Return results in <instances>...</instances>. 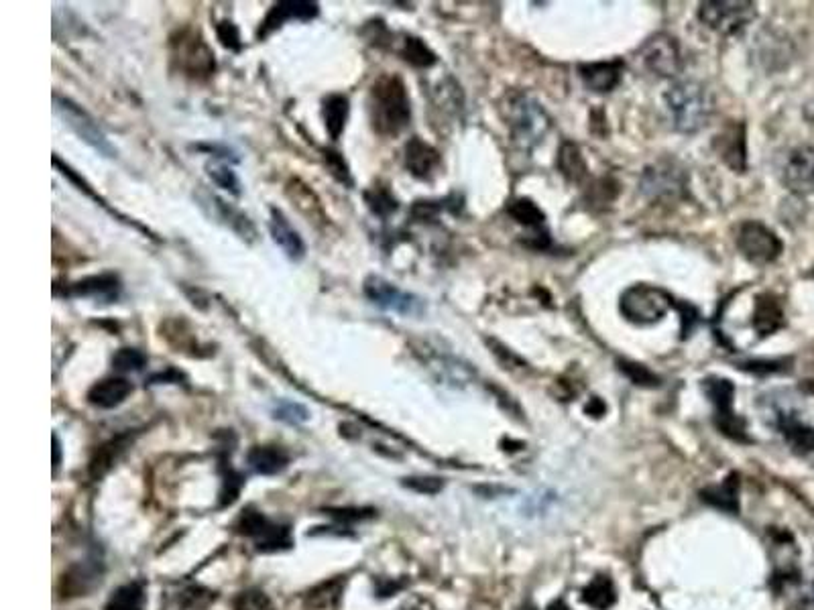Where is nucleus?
I'll return each instance as SVG.
<instances>
[{
    "mask_svg": "<svg viewBox=\"0 0 814 610\" xmlns=\"http://www.w3.org/2000/svg\"><path fill=\"white\" fill-rule=\"evenodd\" d=\"M273 413L277 419H283L287 423H302L308 419V411L302 405L292 403V401H279Z\"/></svg>",
    "mask_w": 814,
    "mask_h": 610,
    "instance_id": "37998d69",
    "label": "nucleus"
},
{
    "mask_svg": "<svg viewBox=\"0 0 814 610\" xmlns=\"http://www.w3.org/2000/svg\"><path fill=\"white\" fill-rule=\"evenodd\" d=\"M639 188L652 202H674L686 196L688 173L678 161L660 159L644 169Z\"/></svg>",
    "mask_w": 814,
    "mask_h": 610,
    "instance_id": "39448f33",
    "label": "nucleus"
},
{
    "mask_svg": "<svg viewBox=\"0 0 814 610\" xmlns=\"http://www.w3.org/2000/svg\"><path fill=\"white\" fill-rule=\"evenodd\" d=\"M778 430L784 436V440L792 446V450L800 454L814 452V427L802 423L798 417L790 413H780Z\"/></svg>",
    "mask_w": 814,
    "mask_h": 610,
    "instance_id": "393cba45",
    "label": "nucleus"
},
{
    "mask_svg": "<svg viewBox=\"0 0 814 610\" xmlns=\"http://www.w3.org/2000/svg\"><path fill=\"white\" fill-rule=\"evenodd\" d=\"M318 15V5L316 3H300V0H287V3H277L265 17L259 29V37H267L275 29H279L287 21H310Z\"/></svg>",
    "mask_w": 814,
    "mask_h": 610,
    "instance_id": "412c9836",
    "label": "nucleus"
},
{
    "mask_svg": "<svg viewBox=\"0 0 814 610\" xmlns=\"http://www.w3.org/2000/svg\"><path fill=\"white\" fill-rule=\"evenodd\" d=\"M247 460L255 472L269 476L287 468L289 454L279 446H255Z\"/></svg>",
    "mask_w": 814,
    "mask_h": 610,
    "instance_id": "cd10ccee",
    "label": "nucleus"
},
{
    "mask_svg": "<svg viewBox=\"0 0 814 610\" xmlns=\"http://www.w3.org/2000/svg\"><path fill=\"white\" fill-rule=\"evenodd\" d=\"M373 129L381 137H397L412 120V102L399 76H381L369 94Z\"/></svg>",
    "mask_w": 814,
    "mask_h": 610,
    "instance_id": "f03ea898",
    "label": "nucleus"
},
{
    "mask_svg": "<svg viewBox=\"0 0 814 610\" xmlns=\"http://www.w3.org/2000/svg\"><path fill=\"white\" fill-rule=\"evenodd\" d=\"M440 163V153L422 139L414 137L405 145V167L414 177L432 179L434 173L440 169Z\"/></svg>",
    "mask_w": 814,
    "mask_h": 610,
    "instance_id": "aec40b11",
    "label": "nucleus"
},
{
    "mask_svg": "<svg viewBox=\"0 0 814 610\" xmlns=\"http://www.w3.org/2000/svg\"><path fill=\"white\" fill-rule=\"evenodd\" d=\"M619 371L637 387H660V377L654 375L648 366L631 360H619Z\"/></svg>",
    "mask_w": 814,
    "mask_h": 610,
    "instance_id": "f704fd0d",
    "label": "nucleus"
},
{
    "mask_svg": "<svg viewBox=\"0 0 814 610\" xmlns=\"http://www.w3.org/2000/svg\"><path fill=\"white\" fill-rule=\"evenodd\" d=\"M210 171V177L214 179V183L218 188H222V190H228V192H232L235 196H239L241 194V183H239V177L235 175V171H232L230 167H226V165H212V167H208Z\"/></svg>",
    "mask_w": 814,
    "mask_h": 610,
    "instance_id": "ea45409f",
    "label": "nucleus"
},
{
    "mask_svg": "<svg viewBox=\"0 0 814 610\" xmlns=\"http://www.w3.org/2000/svg\"><path fill=\"white\" fill-rule=\"evenodd\" d=\"M401 610H418V608H401Z\"/></svg>",
    "mask_w": 814,
    "mask_h": 610,
    "instance_id": "de8ad7c7",
    "label": "nucleus"
},
{
    "mask_svg": "<svg viewBox=\"0 0 814 610\" xmlns=\"http://www.w3.org/2000/svg\"><path fill=\"white\" fill-rule=\"evenodd\" d=\"M269 232L273 242L283 251V255L289 261H302L306 257V244L300 236V232L289 224L285 214L277 208H271V218H269Z\"/></svg>",
    "mask_w": 814,
    "mask_h": 610,
    "instance_id": "a211bd4d",
    "label": "nucleus"
},
{
    "mask_svg": "<svg viewBox=\"0 0 814 610\" xmlns=\"http://www.w3.org/2000/svg\"><path fill=\"white\" fill-rule=\"evenodd\" d=\"M507 214H509L519 226L530 230V234H528V238H526L528 247H534V249H546V247H548L550 238H548V232L544 230L546 216H544V212H542L532 200H528V198H515V200H511L509 206H507Z\"/></svg>",
    "mask_w": 814,
    "mask_h": 610,
    "instance_id": "dca6fc26",
    "label": "nucleus"
},
{
    "mask_svg": "<svg viewBox=\"0 0 814 610\" xmlns=\"http://www.w3.org/2000/svg\"><path fill=\"white\" fill-rule=\"evenodd\" d=\"M503 116L513 145L526 153L544 143L552 129V118L548 116L546 108L536 98L519 90L505 94Z\"/></svg>",
    "mask_w": 814,
    "mask_h": 610,
    "instance_id": "f257e3e1",
    "label": "nucleus"
},
{
    "mask_svg": "<svg viewBox=\"0 0 814 610\" xmlns=\"http://www.w3.org/2000/svg\"><path fill=\"white\" fill-rule=\"evenodd\" d=\"M786 326V314L778 295L764 291L753 301L751 328L758 338H768Z\"/></svg>",
    "mask_w": 814,
    "mask_h": 610,
    "instance_id": "f3484780",
    "label": "nucleus"
},
{
    "mask_svg": "<svg viewBox=\"0 0 814 610\" xmlns=\"http://www.w3.org/2000/svg\"><path fill=\"white\" fill-rule=\"evenodd\" d=\"M218 39L222 41L224 47L232 49V51H239L241 49V35L239 29L232 25L230 21H224L218 25Z\"/></svg>",
    "mask_w": 814,
    "mask_h": 610,
    "instance_id": "c03bdc74",
    "label": "nucleus"
},
{
    "mask_svg": "<svg viewBox=\"0 0 814 610\" xmlns=\"http://www.w3.org/2000/svg\"><path fill=\"white\" fill-rule=\"evenodd\" d=\"M580 78L585 86L597 94L613 92L623 78V61H595V64H583L578 68Z\"/></svg>",
    "mask_w": 814,
    "mask_h": 610,
    "instance_id": "6ab92c4d",
    "label": "nucleus"
},
{
    "mask_svg": "<svg viewBox=\"0 0 814 610\" xmlns=\"http://www.w3.org/2000/svg\"><path fill=\"white\" fill-rule=\"evenodd\" d=\"M235 610H275V604L263 590L251 588L235 598Z\"/></svg>",
    "mask_w": 814,
    "mask_h": 610,
    "instance_id": "4c0bfd02",
    "label": "nucleus"
},
{
    "mask_svg": "<svg viewBox=\"0 0 814 610\" xmlns=\"http://www.w3.org/2000/svg\"><path fill=\"white\" fill-rule=\"evenodd\" d=\"M713 149L719 159L735 173H745L747 169V135L743 122L731 120L729 125L715 137Z\"/></svg>",
    "mask_w": 814,
    "mask_h": 610,
    "instance_id": "2eb2a0df",
    "label": "nucleus"
},
{
    "mask_svg": "<svg viewBox=\"0 0 814 610\" xmlns=\"http://www.w3.org/2000/svg\"><path fill=\"white\" fill-rule=\"evenodd\" d=\"M401 57L410 61L416 68H432L436 64V53L418 37H405L401 47Z\"/></svg>",
    "mask_w": 814,
    "mask_h": 610,
    "instance_id": "72a5a7b5",
    "label": "nucleus"
},
{
    "mask_svg": "<svg viewBox=\"0 0 814 610\" xmlns=\"http://www.w3.org/2000/svg\"><path fill=\"white\" fill-rule=\"evenodd\" d=\"M676 131L694 135L705 129L715 110L711 90L696 80H678L664 94Z\"/></svg>",
    "mask_w": 814,
    "mask_h": 610,
    "instance_id": "7ed1b4c3",
    "label": "nucleus"
},
{
    "mask_svg": "<svg viewBox=\"0 0 814 610\" xmlns=\"http://www.w3.org/2000/svg\"><path fill=\"white\" fill-rule=\"evenodd\" d=\"M403 484L407 488H412V491H416V493H422V495H436V493L442 491V486H444V482L440 478H436V476L405 478Z\"/></svg>",
    "mask_w": 814,
    "mask_h": 610,
    "instance_id": "79ce46f5",
    "label": "nucleus"
},
{
    "mask_svg": "<svg viewBox=\"0 0 814 610\" xmlns=\"http://www.w3.org/2000/svg\"><path fill=\"white\" fill-rule=\"evenodd\" d=\"M365 295L379 305L381 310L399 314V316H422L426 305L420 297L412 295V293H405L401 289H397L393 283L385 281L383 277H369L365 281Z\"/></svg>",
    "mask_w": 814,
    "mask_h": 610,
    "instance_id": "9b49d317",
    "label": "nucleus"
},
{
    "mask_svg": "<svg viewBox=\"0 0 814 610\" xmlns=\"http://www.w3.org/2000/svg\"><path fill=\"white\" fill-rule=\"evenodd\" d=\"M782 181L798 196L814 194V147L798 145L788 153L782 167Z\"/></svg>",
    "mask_w": 814,
    "mask_h": 610,
    "instance_id": "4468645a",
    "label": "nucleus"
},
{
    "mask_svg": "<svg viewBox=\"0 0 814 610\" xmlns=\"http://www.w3.org/2000/svg\"><path fill=\"white\" fill-rule=\"evenodd\" d=\"M60 466V440L53 436V468Z\"/></svg>",
    "mask_w": 814,
    "mask_h": 610,
    "instance_id": "a18cd8bd",
    "label": "nucleus"
},
{
    "mask_svg": "<svg viewBox=\"0 0 814 610\" xmlns=\"http://www.w3.org/2000/svg\"><path fill=\"white\" fill-rule=\"evenodd\" d=\"M121 279L112 275V273H104V275H94V277H86L78 283H72L70 289L66 291V295L70 297H92V299H100V301H114L119 299L121 295Z\"/></svg>",
    "mask_w": 814,
    "mask_h": 610,
    "instance_id": "4be33fe9",
    "label": "nucleus"
},
{
    "mask_svg": "<svg viewBox=\"0 0 814 610\" xmlns=\"http://www.w3.org/2000/svg\"><path fill=\"white\" fill-rule=\"evenodd\" d=\"M173 59L192 78H206L214 72L212 49L192 33H180V39L173 41Z\"/></svg>",
    "mask_w": 814,
    "mask_h": 610,
    "instance_id": "ddd939ff",
    "label": "nucleus"
},
{
    "mask_svg": "<svg viewBox=\"0 0 814 610\" xmlns=\"http://www.w3.org/2000/svg\"><path fill=\"white\" fill-rule=\"evenodd\" d=\"M96 582H100V570L96 564L84 562L80 566H74V568H70L68 574H64V582H62L64 596L66 594L68 596L86 594Z\"/></svg>",
    "mask_w": 814,
    "mask_h": 610,
    "instance_id": "c85d7f7f",
    "label": "nucleus"
},
{
    "mask_svg": "<svg viewBox=\"0 0 814 610\" xmlns=\"http://www.w3.org/2000/svg\"><path fill=\"white\" fill-rule=\"evenodd\" d=\"M737 249L753 265H770L778 261L784 251V244L778 234L762 222L747 220L737 230Z\"/></svg>",
    "mask_w": 814,
    "mask_h": 610,
    "instance_id": "0eeeda50",
    "label": "nucleus"
},
{
    "mask_svg": "<svg viewBox=\"0 0 814 610\" xmlns=\"http://www.w3.org/2000/svg\"><path fill=\"white\" fill-rule=\"evenodd\" d=\"M348 112H351V106H348V98L342 94H332L324 100V125L326 131L330 135V139H338L346 127V120H348Z\"/></svg>",
    "mask_w": 814,
    "mask_h": 610,
    "instance_id": "7c9ffc66",
    "label": "nucleus"
},
{
    "mask_svg": "<svg viewBox=\"0 0 814 610\" xmlns=\"http://www.w3.org/2000/svg\"><path fill=\"white\" fill-rule=\"evenodd\" d=\"M367 202H369L371 210L379 216H387L397 210V200L387 190H381V188H373L367 194Z\"/></svg>",
    "mask_w": 814,
    "mask_h": 610,
    "instance_id": "a19ab883",
    "label": "nucleus"
},
{
    "mask_svg": "<svg viewBox=\"0 0 814 610\" xmlns=\"http://www.w3.org/2000/svg\"><path fill=\"white\" fill-rule=\"evenodd\" d=\"M703 391L715 405V425L717 430L727 436L733 442L747 444V423L745 419L735 413L733 401H735V385L729 379L723 377H709L703 381Z\"/></svg>",
    "mask_w": 814,
    "mask_h": 610,
    "instance_id": "423d86ee",
    "label": "nucleus"
},
{
    "mask_svg": "<svg viewBox=\"0 0 814 610\" xmlns=\"http://www.w3.org/2000/svg\"><path fill=\"white\" fill-rule=\"evenodd\" d=\"M342 590H344V578H332V580L322 582L320 586L312 588L308 592L306 604H308V608H314V610L334 608L342 596Z\"/></svg>",
    "mask_w": 814,
    "mask_h": 610,
    "instance_id": "2f4dec72",
    "label": "nucleus"
},
{
    "mask_svg": "<svg viewBox=\"0 0 814 610\" xmlns=\"http://www.w3.org/2000/svg\"><path fill=\"white\" fill-rule=\"evenodd\" d=\"M548 610H568V608L564 606V602H554V604H552Z\"/></svg>",
    "mask_w": 814,
    "mask_h": 610,
    "instance_id": "49530a36",
    "label": "nucleus"
},
{
    "mask_svg": "<svg viewBox=\"0 0 814 610\" xmlns=\"http://www.w3.org/2000/svg\"><path fill=\"white\" fill-rule=\"evenodd\" d=\"M556 165H558L560 173L564 175V179L570 183H583L589 175V167H587L583 153H580L578 145H574L570 141L562 143Z\"/></svg>",
    "mask_w": 814,
    "mask_h": 610,
    "instance_id": "a878e982",
    "label": "nucleus"
},
{
    "mask_svg": "<svg viewBox=\"0 0 814 610\" xmlns=\"http://www.w3.org/2000/svg\"><path fill=\"white\" fill-rule=\"evenodd\" d=\"M237 531L251 537L261 552H277L292 545V535L285 525L273 523L259 511H245L237 521Z\"/></svg>",
    "mask_w": 814,
    "mask_h": 610,
    "instance_id": "9d476101",
    "label": "nucleus"
},
{
    "mask_svg": "<svg viewBox=\"0 0 814 610\" xmlns=\"http://www.w3.org/2000/svg\"><path fill=\"white\" fill-rule=\"evenodd\" d=\"M53 108L55 112L64 118L66 125L86 143L90 145L94 151H98L104 157H114L116 149L110 145V141L106 139V135L100 131V127L96 125V120L78 104H74L70 98H62L60 94L53 96Z\"/></svg>",
    "mask_w": 814,
    "mask_h": 610,
    "instance_id": "1a4fd4ad",
    "label": "nucleus"
},
{
    "mask_svg": "<svg viewBox=\"0 0 814 610\" xmlns=\"http://www.w3.org/2000/svg\"><path fill=\"white\" fill-rule=\"evenodd\" d=\"M758 11L753 3L747 0H737V3H727V0H709L699 9V19L709 29L717 31L719 35H737L749 23L755 21Z\"/></svg>",
    "mask_w": 814,
    "mask_h": 610,
    "instance_id": "6e6552de",
    "label": "nucleus"
},
{
    "mask_svg": "<svg viewBox=\"0 0 814 610\" xmlns=\"http://www.w3.org/2000/svg\"><path fill=\"white\" fill-rule=\"evenodd\" d=\"M145 590L139 582H131L116 590L106 602V610H143Z\"/></svg>",
    "mask_w": 814,
    "mask_h": 610,
    "instance_id": "473e14b6",
    "label": "nucleus"
},
{
    "mask_svg": "<svg viewBox=\"0 0 814 610\" xmlns=\"http://www.w3.org/2000/svg\"><path fill=\"white\" fill-rule=\"evenodd\" d=\"M644 66L660 78H676L682 72V55L676 39L668 33H658L639 49Z\"/></svg>",
    "mask_w": 814,
    "mask_h": 610,
    "instance_id": "f8f14e48",
    "label": "nucleus"
},
{
    "mask_svg": "<svg viewBox=\"0 0 814 610\" xmlns=\"http://www.w3.org/2000/svg\"><path fill=\"white\" fill-rule=\"evenodd\" d=\"M583 600L595 610H609L617 602V590L609 576L601 574L583 588Z\"/></svg>",
    "mask_w": 814,
    "mask_h": 610,
    "instance_id": "c756f323",
    "label": "nucleus"
},
{
    "mask_svg": "<svg viewBox=\"0 0 814 610\" xmlns=\"http://www.w3.org/2000/svg\"><path fill=\"white\" fill-rule=\"evenodd\" d=\"M703 503L727 515L739 513V474L731 472L721 484L707 486L701 491Z\"/></svg>",
    "mask_w": 814,
    "mask_h": 610,
    "instance_id": "5701e85b",
    "label": "nucleus"
},
{
    "mask_svg": "<svg viewBox=\"0 0 814 610\" xmlns=\"http://www.w3.org/2000/svg\"><path fill=\"white\" fill-rule=\"evenodd\" d=\"M131 393H133V385L127 379L110 377V379L98 381L88 391V401H90V405L100 407V409H114L121 403H125Z\"/></svg>",
    "mask_w": 814,
    "mask_h": 610,
    "instance_id": "b1692460",
    "label": "nucleus"
},
{
    "mask_svg": "<svg viewBox=\"0 0 814 610\" xmlns=\"http://www.w3.org/2000/svg\"><path fill=\"white\" fill-rule=\"evenodd\" d=\"M214 600L216 594L204 586H190L180 596V604L186 610H206Z\"/></svg>",
    "mask_w": 814,
    "mask_h": 610,
    "instance_id": "e433bc0d",
    "label": "nucleus"
},
{
    "mask_svg": "<svg viewBox=\"0 0 814 610\" xmlns=\"http://www.w3.org/2000/svg\"><path fill=\"white\" fill-rule=\"evenodd\" d=\"M147 364V356L137 348H121L112 356L114 371L119 373H137Z\"/></svg>",
    "mask_w": 814,
    "mask_h": 610,
    "instance_id": "c9c22d12",
    "label": "nucleus"
},
{
    "mask_svg": "<svg viewBox=\"0 0 814 610\" xmlns=\"http://www.w3.org/2000/svg\"><path fill=\"white\" fill-rule=\"evenodd\" d=\"M676 305L674 297L656 285H631L623 291L619 310L623 318L635 326L658 324Z\"/></svg>",
    "mask_w": 814,
    "mask_h": 610,
    "instance_id": "20e7f679",
    "label": "nucleus"
},
{
    "mask_svg": "<svg viewBox=\"0 0 814 610\" xmlns=\"http://www.w3.org/2000/svg\"><path fill=\"white\" fill-rule=\"evenodd\" d=\"M131 442H133L131 436H119V438L106 442L104 446H100L90 462V476L94 480H100L116 462H119V458L123 456V452L127 450V446Z\"/></svg>",
    "mask_w": 814,
    "mask_h": 610,
    "instance_id": "bb28decb",
    "label": "nucleus"
},
{
    "mask_svg": "<svg viewBox=\"0 0 814 610\" xmlns=\"http://www.w3.org/2000/svg\"><path fill=\"white\" fill-rule=\"evenodd\" d=\"M790 358H780V360H749L741 362L739 369L753 373V375H776V373H786Z\"/></svg>",
    "mask_w": 814,
    "mask_h": 610,
    "instance_id": "58836bf2",
    "label": "nucleus"
}]
</instances>
